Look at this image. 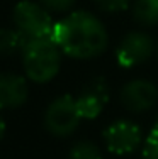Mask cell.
Here are the masks:
<instances>
[{"mask_svg": "<svg viewBox=\"0 0 158 159\" xmlns=\"http://www.w3.org/2000/svg\"><path fill=\"white\" fill-rule=\"evenodd\" d=\"M151 130L158 132V113H156V117H155V122H153V127H151Z\"/></svg>", "mask_w": 158, "mask_h": 159, "instance_id": "e0dca14e", "label": "cell"}, {"mask_svg": "<svg viewBox=\"0 0 158 159\" xmlns=\"http://www.w3.org/2000/svg\"><path fill=\"white\" fill-rule=\"evenodd\" d=\"M131 16L141 27H153L158 24V0H133Z\"/></svg>", "mask_w": 158, "mask_h": 159, "instance_id": "8fae6325", "label": "cell"}, {"mask_svg": "<svg viewBox=\"0 0 158 159\" xmlns=\"http://www.w3.org/2000/svg\"><path fill=\"white\" fill-rule=\"evenodd\" d=\"M50 14H70L77 0H37Z\"/></svg>", "mask_w": 158, "mask_h": 159, "instance_id": "4fadbf2b", "label": "cell"}, {"mask_svg": "<svg viewBox=\"0 0 158 159\" xmlns=\"http://www.w3.org/2000/svg\"><path fill=\"white\" fill-rule=\"evenodd\" d=\"M100 10L107 14H119L131 7V0H93Z\"/></svg>", "mask_w": 158, "mask_h": 159, "instance_id": "5bb4252c", "label": "cell"}, {"mask_svg": "<svg viewBox=\"0 0 158 159\" xmlns=\"http://www.w3.org/2000/svg\"><path fill=\"white\" fill-rule=\"evenodd\" d=\"M5 122H3V119H2V117H0V141H2V137H3V135H5Z\"/></svg>", "mask_w": 158, "mask_h": 159, "instance_id": "2e32d148", "label": "cell"}, {"mask_svg": "<svg viewBox=\"0 0 158 159\" xmlns=\"http://www.w3.org/2000/svg\"><path fill=\"white\" fill-rule=\"evenodd\" d=\"M156 51V41L145 31H131L121 39L116 49V61L124 70L146 63Z\"/></svg>", "mask_w": 158, "mask_h": 159, "instance_id": "8992f818", "label": "cell"}, {"mask_svg": "<svg viewBox=\"0 0 158 159\" xmlns=\"http://www.w3.org/2000/svg\"><path fill=\"white\" fill-rule=\"evenodd\" d=\"M109 98H111V88L107 85V80L102 76L90 80L75 97L77 110L82 120L97 119L105 108V105L109 103Z\"/></svg>", "mask_w": 158, "mask_h": 159, "instance_id": "ba28073f", "label": "cell"}, {"mask_svg": "<svg viewBox=\"0 0 158 159\" xmlns=\"http://www.w3.org/2000/svg\"><path fill=\"white\" fill-rule=\"evenodd\" d=\"M51 39L65 56L82 61L99 58L109 46L105 25L87 10H73L61 20L55 22Z\"/></svg>", "mask_w": 158, "mask_h": 159, "instance_id": "6da1fadb", "label": "cell"}, {"mask_svg": "<svg viewBox=\"0 0 158 159\" xmlns=\"http://www.w3.org/2000/svg\"><path fill=\"white\" fill-rule=\"evenodd\" d=\"M105 149L116 156H127L143 146V130L138 124L127 119L111 122L102 132Z\"/></svg>", "mask_w": 158, "mask_h": 159, "instance_id": "5b68a950", "label": "cell"}, {"mask_svg": "<svg viewBox=\"0 0 158 159\" xmlns=\"http://www.w3.org/2000/svg\"><path fill=\"white\" fill-rule=\"evenodd\" d=\"M27 80L16 73H0V110H16L27 102Z\"/></svg>", "mask_w": 158, "mask_h": 159, "instance_id": "9c48e42d", "label": "cell"}, {"mask_svg": "<svg viewBox=\"0 0 158 159\" xmlns=\"http://www.w3.org/2000/svg\"><path fill=\"white\" fill-rule=\"evenodd\" d=\"M155 54H156V58H158V41H156V51H155Z\"/></svg>", "mask_w": 158, "mask_h": 159, "instance_id": "ac0fdd59", "label": "cell"}, {"mask_svg": "<svg viewBox=\"0 0 158 159\" xmlns=\"http://www.w3.org/2000/svg\"><path fill=\"white\" fill-rule=\"evenodd\" d=\"M119 100L122 107L131 113H145L156 107L158 103V85L150 80L136 78L124 83Z\"/></svg>", "mask_w": 158, "mask_h": 159, "instance_id": "52a82bcc", "label": "cell"}, {"mask_svg": "<svg viewBox=\"0 0 158 159\" xmlns=\"http://www.w3.org/2000/svg\"><path fill=\"white\" fill-rule=\"evenodd\" d=\"M27 37L16 27H0V56L2 58H12L22 54Z\"/></svg>", "mask_w": 158, "mask_h": 159, "instance_id": "30bf717a", "label": "cell"}, {"mask_svg": "<svg viewBox=\"0 0 158 159\" xmlns=\"http://www.w3.org/2000/svg\"><path fill=\"white\" fill-rule=\"evenodd\" d=\"M12 22L14 27L27 37V41L51 37L55 29L51 14L34 0H21L16 3L12 10Z\"/></svg>", "mask_w": 158, "mask_h": 159, "instance_id": "3957f363", "label": "cell"}, {"mask_svg": "<svg viewBox=\"0 0 158 159\" xmlns=\"http://www.w3.org/2000/svg\"><path fill=\"white\" fill-rule=\"evenodd\" d=\"M82 122V117L77 110V102L71 95L56 97L46 107L43 115L44 129L58 139L70 137L77 132L78 125Z\"/></svg>", "mask_w": 158, "mask_h": 159, "instance_id": "277c9868", "label": "cell"}, {"mask_svg": "<svg viewBox=\"0 0 158 159\" xmlns=\"http://www.w3.org/2000/svg\"><path fill=\"white\" fill-rule=\"evenodd\" d=\"M61 49L51 37L27 41L22 51V68L26 78L36 85H44L56 78L61 68Z\"/></svg>", "mask_w": 158, "mask_h": 159, "instance_id": "7a4b0ae2", "label": "cell"}, {"mask_svg": "<svg viewBox=\"0 0 158 159\" xmlns=\"http://www.w3.org/2000/svg\"><path fill=\"white\" fill-rule=\"evenodd\" d=\"M68 159H104L102 149L93 141H77L68 151Z\"/></svg>", "mask_w": 158, "mask_h": 159, "instance_id": "7c38bea8", "label": "cell"}, {"mask_svg": "<svg viewBox=\"0 0 158 159\" xmlns=\"http://www.w3.org/2000/svg\"><path fill=\"white\" fill-rule=\"evenodd\" d=\"M141 157L143 159H158V132L150 130V134L146 135Z\"/></svg>", "mask_w": 158, "mask_h": 159, "instance_id": "9a60e30c", "label": "cell"}]
</instances>
